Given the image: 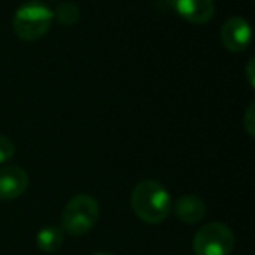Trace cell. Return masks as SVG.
<instances>
[{
  "instance_id": "1",
  "label": "cell",
  "mask_w": 255,
  "mask_h": 255,
  "mask_svg": "<svg viewBox=\"0 0 255 255\" xmlns=\"http://www.w3.org/2000/svg\"><path fill=\"white\" fill-rule=\"evenodd\" d=\"M131 208L143 222L161 224L171 213V196L159 182L142 180L131 192Z\"/></svg>"
},
{
  "instance_id": "2",
  "label": "cell",
  "mask_w": 255,
  "mask_h": 255,
  "mask_svg": "<svg viewBox=\"0 0 255 255\" xmlns=\"http://www.w3.org/2000/svg\"><path fill=\"white\" fill-rule=\"evenodd\" d=\"M53 21V11L42 2L33 0V2H26L21 7L16 9L14 18H12V26H14V33L21 40L35 42L49 32Z\"/></svg>"
},
{
  "instance_id": "3",
  "label": "cell",
  "mask_w": 255,
  "mask_h": 255,
  "mask_svg": "<svg viewBox=\"0 0 255 255\" xmlns=\"http://www.w3.org/2000/svg\"><path fill=\"white\" fill-rule=\"evenodd\" d=\"M98 217V201L89 194H77L61 212V231L70 236H84L96 226Z\"/></svg>"
},
{
  "instance_id": "4",
  "label": "cell",
  "mask_w": 255,
  "mask_h": 255,
  "mask_svg": "<svg viewBox=\"0 0 255 255\" xmlns=\"http://www.w3.org/2000/svg\"><path fill=\"white\" fill-rule=\"evenodd\" d=\"M196 255H231L234 248V234L222 222H210L199 227L192 240Z\"/></svg>"
},
{
  "instance_id": "5",
  "label": "cell",
  "mask_w": 255,
  "mask_h": 255,
  "mask_svg": "<svg viewBox=\"0 0 255 255\" xmlns=\"http://www.w3.org/2000/svg\"><path fill=\"white\" fill-rule=\"evenodd\" d=\"M220 40L231 53H243L252 42V28L248 21L240 16L229 18L220 30Z\"/></svg>"
},
{
  "instance_id": "6",
  "label": "cell",
  "mask_w": 255,
  "mask_h": 255,
  "mask_svg": "<svg viewBox=\"0 0 255 255\" xmlns=\"http://www.w3.org/2000/svg\"><path fill=\"white\" fill-rule=\"evenodd\" d=\"M30 178L23 168L19 166H0V199L11 201L25 194L28 189Z\"/></svg>"
},
{
  "instance_id": "7",
  "label": "cell",
  "mask_w": 255,
  "mask_h": 255,
  "mask_svg": "<svg viewBox=\"0 0 255 255\" xmlns=\"http://www.w3.org/2000/svg\"><path fill=\"white\" fill-rule=\"evenodd\" d=\"M170 4L182 19L194 25H205L215 14L213 0H170Z\"/></svg>"
},
{
  "instance_id": "8",
  "label": "cell",
  "mask_w": 255,
  "mask_h": 255,
  "mask_svg": "<svg viewBox=\"0 0 255 255\" xmlns=\"http://www.w3.org/2000/svg\"><path fill=\"white\" fill-rule=\"evenodd\" d=\"M173 212L178 220H182L184 224H189V226H194V224H199L206 217V205L199 196L185 194L175 203Z\"/></svg>"
},
{
  "instance_id": "9",
  "label": "cell",
  "mask_w": 255,
  "mask_h": 255,
  "mask_svg": "<svg viewBox=\"0 0 255 255\" xmlns=\"http://www.w3.org/2000/svg\"><path fill=\"white\" fill-rule=\"evenodd\" d=\"M37 247L46 254L60 250L63 245V231L56 226H46L37 233Z\"/></svg>"
},
{
  "instance_id": "10",
  "label": "cell",
  "mask_w": 255,
  "mask_h": 255,
  "mask_svg": "<svg viewBox=\"0 0 255 255\" xmlns=\"http://www.w3.org/2000/svg\"><path fill=\"white\" fill-rule=\"evenodd\" d=\"M53 14L63 26H72L74 23L79 21V18H81V9H79V5L74 4V2L65 0V2H61V4L58 5V9L53 12Z\"/></svg>"
},
{
  "instance_id": "11",
  "label": "cell",
  "mask_w": 255,
  "mask_h": 255,
  "mask_svg": "<svg viewBox=\"0 0 255 255\" xmlns=\"http://www.w3.org/2000/svg\"><path fill=\"white\" fill-rule=\"evenodd\" d=\"M14 154H16V145L12 143V140L5 135H0V164H4L9 159H12Z\"/></svg>"
},
{
  "instance_id": "12",
  "label": "cell",
  "mask_w": 255,
  "mask_h": 255,
  "mask_svg": "<svg viewBox=\"0 0 255 255\" xmlns=\"http://www.w3.org/2000/svg\"><path fill=\"white\" fill-rule=\"evenodd\" d=\"M243 123H245V129L250 136L255 135V103H250L247 109V114L243 117Z\"/></svg>"
},
{
  "instance_id": "13",
  "label": "cell",
  "mask_w": 255,
  "mask_h": 255,
  "mask_svg": "<svg viewBox=\"0 0 255 255\" xmlns=\"http://www.w3.org/2000/svg\"><path fill=\"white\" fill-rule=\"evenodd\" d=\"M254 65H255V60L252 58L250 61L247 63V77H248V84L254 88L255 86V77H254Z\"/></svg>"
},
{
  "instance_id": "14",
  "label": "cell",
  "mask_w": 255,
  "mask_h": 255,
  "mask_svg": "<svg viewBox=\"0 0 255 255\" xmlns=\"http://www.w3.org/2000/svg\"><path fill=\"white\" fill-rule=\"evenodd\" d=\"M93 255H114V254H110V252H98V254H93Z\"/></svg>"
},
{
  "instance_id": "15",
  "label": "cell",
  "mask_w": 255,
  "mask_h": 255,
  "mask_svg": "<svg viewBox=\"0 0 255 255\" xmlns=\"http://www.w3.org/2000/svg\"><path fill=\"white\" fill-rule=\"evenodd\" d=\"M51 2H54V0H51Z\"/></svg>"
}]
</instances>
